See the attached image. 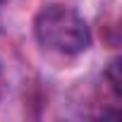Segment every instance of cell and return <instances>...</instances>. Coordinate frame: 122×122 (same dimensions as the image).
<instances>
[{
    "label": "cell",
    "instance_id": "1",
    "mask_svg": "<svg viewBox=\"0 0 122 122\" xmlns=\"http://www.w3.org/2000/svg\"><path fill=\"white\" fill-rule=\"evenodd\" d=\"M34 31L41 46L57 53L77 55L91 46V29L86 19L72 7L62 5L43 7L34 19Z\"/></svg>",
    "mask_w": 122,
    "mask_h": 122
},
{
    "label": "cell",
    "instance_id": "3",
    "mask_svg": "<svg viewBox=\"0 0 122 122\" xmlns=\"http://www.w3.org/2000/svg\"><path fill=\"white\" fill-rule=\"evenodd\" d=\"M0 3H3V0H0Z\"/></svg>",
    "mask_w": 122,
    "mask_h": 122
},
{
    "label": "cell",
    "instance_id": "2",
    "mask_svg": "<svg viewBox=\"0 0 122 122\" xmlns=\"http://www.w3.org/2000/svg\"><path fill=\"white\" fill-rule=\"evenodd\" d=\"M3 93H5V72L0 67V98H3Z\"/></svg>",
    "mask_w": 122,
    "mask_h": 122
}]
</instances>
